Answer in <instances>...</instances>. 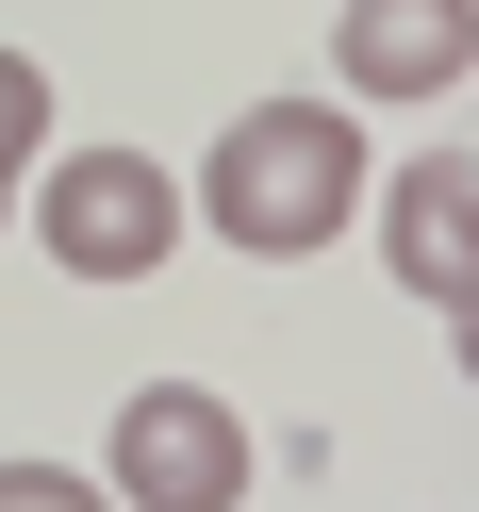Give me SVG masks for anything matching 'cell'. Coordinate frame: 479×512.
Returning <instances> with one entry per match:
<instances>
[{"instance_id":"obj_1","label":"cell","mask_w":479,"mask_h":512,"mask_svg":"<svg viewBox=\"0 0 479 512\" xmlns=\"http://www.w3.org/2000/svg\"><path fill=\"white\" fill-rule=\"evenodd\" d=\"M215 232L248 248V265H298V248H331L347 215H364V133H347V100H248L232 133H215L199 199Z\"/></svg>"},{"instance_id":"obj_2","label":"cell","mask_w":479,"mask_h":512,"mask_svg":"<svg viewBox=\"0 0 479 512\" xmlns=\"http://www.w3.org/2000/svg\"><path fill=\"white\" fill-rule=\"evenodd\" d=\"M34 232L67 281H149L182 248V182L149 166V149H67V166L34 182Z\"/></svg>"},{"instance_id":"obj_3","label":"cell","mask_w":479,"mask_h":512,"mask_svg":"<svg viewBox=\"0 0 479 512\" xmlns=\"http://www.w3.org/2000/svg\"><path fill=\"white\" fill-rule=\"evenodd\" d=\"M116 512H248V413L199 380L116 397Z\"/></svg>"},{"instance_id":"obj_4","label":"cell","mask_w":479,"mask_h":512,"mask_svg":"<svg viewBox=\"0 0 479 512\" xmlns=\"http://www.w3.org/2000/svg\"><path fill=\"white\" fill-rule=\"evenodd\" d=\"M479 67V0H347L331 17V83L347 100H446Z\"/></svg>"},{"instance_id":"obj_5","label":"cell","mask_w":479,"mask_h":512,"mask_svg":"<svg viewBox=\"0 0 479 512\" xmlns=\"http://www.w3.org/2000/svg\"><path fill=\"white\" fill-rule=\"evenodd\" d=\"M380 265H397L430 314L479 298V149H413V166H397V199H380Z\"/></svg>"},{"instance_id":"obj_6","label":"cell","mask_w":479,"mask_h":512,"mask_svg":"<svg viewBox=\"0 0 479 512\" xmlns=\"http://www.w3.org/2000/svg\"><path fill=\"white\" fill-rule=\"evenodd\" d=\"M34 133H50V67L0 50V215H17V182H34Z\"/></svg>"},{"instance_id":"obj_7","label":"cell","mask_w":479,"mask_h":512,"mask_svg":"<svg viewBox=\"0 0 479 512\" xmlns=\"http://www.w3.org/2000/svg\"><path fill=\"white\" fill-rule=\"evenodd\" d=\"M0 512H116V479H83V463H0Z\"/></svg>"},{"instance_id":"obj_8","label":"cell","mask_w":479,"mask_h":512,"mask_svg":"<svg viewBox=\"0 0 479 512\" xmlns=\"http://www.w3.org/2000/svg\"><path fill=\"white\" fill-rule=\"evenodd\" d=\"M446 331H463V380H479V298H463V314H446Z\"/></svg>"}]
</instances>
